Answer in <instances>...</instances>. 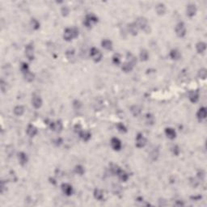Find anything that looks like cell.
Segmentation results:
<instances>
[{
    "label": "cell",
    "mask_w": 207,
    "mask_h": 207,
    "mask_svg": "<svg viewBox=\"0 0 207 207\" xmlns=\"http://www.w3.org/2000/svg\"><path fill=\"white\" fill-rule=\"evenodd\" d=\"M80 34V31L77 28H67L64 30L63 38L66 42H71L73 39L77 38Z\"/></svg>",
    "instance_id": "1"
},
{
    "label": "cell",
    "mask_w": 207,
    "mask_h": 207,
    "mask_svg": "<svg viewBox=\"0 0 207 207\" xmlns=\"http://www.w3.org/2000/svg\"><path fill=\"white\" fill-rule=\"evenodd\" d=\"M99 21V18L96 16L94 13H89L85 16L83 19V25L86 27L87 29H92L93 26L96 24Z\"/></svg>",
    "instance_id": "2"
},
{
    "label": "cell",
    "mask_w": 207,
    "mask_h": 207,
    "mask_svg": "<svg viewBox=\"0 0 207 207\" xmlns=\"http://www.w3.org/2000/svg\"><path fill=\"white\" fill-rule=\"evenodd\" d=\"M134 23L137 24L138 29H141V30H143L147 33H150V31H151L150 24H149L147 19L145 17H138L136 19Z\"/></svg>",
    "instance_id": "3"
},
{
    "label": "cell",
    "mask_w": 207,
    "mask_h": 207,
    "mask_svg": "<svg viewBox=\"0 0 207 207\" xmlns=\"http://www.w3.org/2000/svg\"><path fill=\"white\" fill-rule=\"evenodd\" d=\"M175 32L176 36L180 38L185 37L187 33V29L184 22H179L175 27Z\"/></svg>",
    "instance_id": "4"
},
{
    "label": "cell",
    "mask_w": 207,
    "mask_h": 207,
    "mask_svg": "<svg viewBox=\"0 0 207 207\" xmlns=\"http://www.w3.org/2000/svg\"><path fill=\"white\" fill-rule=\"evenodd\" d=\"M90 57L95 62H100V61L102 60L103 54L100 52L99 49L96 48V47H92L90 49Z\"/></svg>",
    "instance_id": "5"
},
{
    "label": "cell",
    "mask_w": 207,
    "mask_h": 207,
    "mask_svg": "<svg viewBox=\"0 0 207 207\" xmlns=\"http://www.w3.org/2000/svg\"><path fill=\"white\" fill-rule=\"evenodd\" d=\"M49 128L52 131L55 133H61L63 130V124L61 120H57L55 121H51L49 123Z\"/></svg>",
    "instance_id": "6"
},
{
    "label": "cell",
    "mask_w": 207,
    "mask_h": 207,
    "mask_svg": "<svg viewBox=\"0 0 207 207\" xmlns=\"http://www.w3.org/2000/svg\"><path fill=\"white\" fill-rule=\"evenodd\" d=\"M147 143V139L142 133H138L135 138V146L138 148H143Z\"/></svg>",
    "instance_id": "7"
},
{
    "label": "cell",
    "mask_w": 207,
    "mask_h": 207,
    "mask_svg": "<svg viewBox=\"0 0 207 207\" xmlns=\"http://www.w3.org/2000/svg\"><path fill=\"white\" fill-rule=\"evenodd\" d=\"M62 191L67 197H70L74 193V188L72 185L68 183H62L61 185Z\"/></svg>",
    "instance_id": "8"
},
{
    "label": "cell",
    "mask_w": 207,
    "mask_h": 207,
    "mask_svg": "<svg viewBox=\"0 0 207 207\" xmlns=\"http://www.w3.org/2000/svg\"><path fill=\"white\" fill-rule=\"evenodd\" d=\"M25 56L29 61H33L35 58V54H34V46L33 44H29L26 45L25 47Z\"/></svg>",
    "instance_id": "9"
},
{
    "label": "cell",
    "mask_w": 207,
    "mask_h": 207,
    "mask_svg": "<svg viewBox=\"0 0 207 207\" xmlns=\"http://www.w3.org/2000/svg\"><path fill=\"white\" fill-rule=\"evenodd\" d=\"M32 105L37 109H38L42 106L43 105V100H42V97L37 95V94H33L32 97Z\"/></svg>",
    "instance_id": "10"
},
{
    "label": "cell",
    "mask_w": 207,
    "mask_h": 207,
    "mask_svg": "<svg viewBox=\"0 0 207 207\" xmlns=\"http://www.w3.org/2000/svg\"><path fill=\"white\" fill-rule=\"evenodd\" d=\"M110 144H111L112 148L116 151H119L121 150V147H122V143L121 141L118 138H112L110 140Z\"/></svg>",
    "instance_id": "11"
},
{
    "label": "cell",
    "mask_w": 207,
    "mask_h": 207,
    "mask_svg": "<svg viewBox=\"0 0 207 207\" xmlns=\"http://www.w3.org/2000/svg\"><path fill=\"white\" fill-rule=\"evenodd\" d=\"M198 9H197V6L193 3H189L186 6V15L188 17H193V16L197 14Z\"/></svg>",
    "instance_id": "12"
},
{
    "label": "cell",
    "mask_w": 207,
    "mask_h": 207,
    "mask_svg": "<svg viewBox=\"0 0 207 207\" xmlns=\"http://www.w3.org/2000/svg\"><path fill=\"white\" fill-rule=\"evenodd\" d=\"M188 100H190V102L197 103L199 100V97H200V94L198 90H192L188 92Z\"/></svg>",
    "instance_id": "13"
},
{
    "label": "cell",
    "mask_w": 207,
    "mask_h": 207,
    "mask_svg": "<svg viewBox=\"0 0 207 207\" xmlns=\"http://www.w3.org/2000/svg\"><path fill=\"white\" fill-rule=\"evenodd\" d=\"M17 158H18V160H19V164L21 166H25L28 162H29V157H28V155L23 151H20L19 153L17 154Z\"/></svg>",
    "instance_id": "14"
},
{
    "label": "cell",
    "mask_w": 207,
    "mask_h": 207,
    "mask_svg": "<svg viewBox=\"0 0 207 207\" xmlns=\"http://www.w3.org/2000/svg\"><path fill=\"white\" fill-rule=\"evenodd\" d=\"M164 134H165L166 137L169 138V139H171V140L175 139L176 136H177V134H176V131L175 130V129H173L172 127L165 128Z\"/></svg>",
    "instance_id": "15"
},
{
    "label": "cell",
    "mask_w": 207,
    "mask_h": 207,
    "mask_svg": "<svg viewBox=\"0 0 207 207\" xmlns=\"http://www.w3.org/2000/svg\"><path fill=\"white\" fill-rule=\"evenodd\" d=\"M26 133H27V134H28L30 138H33L35 137L36 135L37 134L38 130H37V128L36 127L35 125H33L32 124H29L28 125L27 129H26Z\"/></svg>",
    "instance_id": "16"
},
{
    "label": "cell",
    "mask_w": 207,
    "mask_h": 207,
    "mask_svg": "<svg viewBox=\"0 0 207 207\" xmlns=\"http://www.w3.org/2000/svg\"><path fill=\"white\" fill-rule=\"evenodd\" d=\"M93 196H94V198H95L96 200L100 201H102L103 200H104V198H105L104 191H103L102 189L98 188H96L94 189V191H93Z\"/></svg>",
    "instance_id": "17"
},
{
    "label": "cell",
    "mask_w": 207,
    "mask_h": 207,
    "mask_svg": "<svg viewBox=\"0 0 207 207\" xmlns=\"http://www.w3.org/2000/svg\"><path fill=\"white\" fill-rule=\"evenodd\" d=\"M207 116V111L206 107H201L198 109V112H197V118L198 119L199 121H204L205 119L206 118Z\"/></svg>",
    "instance_id": "18"
},
{
    "label": "cell",
    "mask_w": 207,
    "mask_h": 207,
    "mask_svg": "<svg viewBox=\"0 0 207 207\" xmlns=\"http://www.w3.org/2000/svg\"><path fill=\"white\" fill-rule=\"evenodd\" d=\"M127 29H128V32L130 33L132 36H137L138 33V28L137 24H135L134 22L130 23L129 24L127 25Z\"/></svg>",
    "instance_id": "19"
},
{
    "label": "cell",
    "mask_w": 207,
    "mask_h": 207,
    "mask_svg": "<svg viewBox=\"0 0 207 207\" xmlns=\"http://www.w3.org/2000/svg\"><path fill=\"white\" fill-rule=\"evenodd\" d=\"M101 45L102 47L106 50H108V51H112L113 49V44H112V42L108 40V39H104L102 42H101Z\"/></svg>",
    "instance_id": "20"
},
{
    "label": "cell",
    "mask_w": 207,
    "mask_h": 207,
    "mask_svg": "<svg viewBox=\"0 0 207 207\" xmlns=\"http://www.w3.org/2000/svg\"><path fill=\"white\" fill-rule=\"evenodd\" d=\"M196 50L199 54H203L206 50V43L199 42L196 44Z\"/></svg>",
    "instance_id": "21"
},
{
    "label": "cell",
    "mask_w": 207,
    "mask_h": 207,
    "mask_svg": "<svg viewBox=\"0 0 207 207\" xmlns=\"http://www.w3.org/2000/svg\"><path fill=\"white\" fill-rule=\"evenodd\" d=\"M79 135H80V138L83 141H84V142H88L91 139V138H92V133L90 131L84 130L81 131L80 134H79Z\"/></svg>",
    "instance_id": "22"
},
{
    "label": "cell",
    "mask_w": 207,
    "mask_h": 207,
    "mask_svg": "<svg viewBox=\"0 0 207 207\" xmlns=\"http://www.w3.org/2000/svg\"><path fill=\"white\" fill-rule=\"evenodd\" d=\"M126 62H129L130 64H131L132 66H135L138 62L137 57L134 56V54L130 53V52H128L126 54Z\"/></svg>",
    "instance_id": "23"
},
{
    "label": "cell",
    "mask_w": 207,
    "mask_h": 207,
    "mask_svg": "<svg viewBox=\"0 0 207 207\" xmlns=\"http://www.w3.org/2000/svg\"><path fill=\"white\" fill-rule=\"evenodd\" d=\"M166 10H167L166 9V6L162 3H158L155 6V11L157 13V15H159V16L164 15L166 12Z\"/></svg>",
    "instance_id": "24"
},
{
    "label": "cell",
    "mask_w": 207,
    "mask_h": 207,
    "mask_svg": "<svg viewBox=\"0 0 207 207\" xmlns=\"http://www.w3.org/2000/svg\"><path fill=\"white\" fill-rule=\"evenodd\" d=\"M169 57L172 58V60H179L180 57H181V54H180V52L179 51L178 49H172L170 53H169Z\"/></svg>",
    "instance_id": "25"
},
{
    "label": "cell",
    "mask_w": 207,
    "mask_h": 207,
    "mask_svg": "<svg viewBox=\"0 0 207 207\" xmlns=\"http://www.w3.org/2000/svg\"><path fill=\"white\" fill-rule=\"evenodd\" d=\"M130 112L134 117H137L142 112V108L138 105H133L130 107Z\"/></svg>",
    "instance_id": "26"
},
{
    "label": "cell",
    "mask_w": 207,
    "mask_h": 207,
    "mask_svg": "<svg viewBox=\"0 0 207 207\" xmlns=\"http://www.w3.org/2000/svg\"><path fill=\"white\" fill-rule=\"evenodd\" d=\"M118 177V179L121 180V181L122 182H126L128 181V180H129V178H130V175H129V174H128L127 172H125V171H124V170H122L121 169V171L119 173H118V175H117Z\"/></svg>",
    "instance_id": "27"
},
{
    "label": "cell",
    "mask_w": 207,
    "mask_h": 207,
    "mask_svg": "<svg viewBox=\"0 0 207 207\" xmlns=\"http://www.w3.org/2000/svg\"><path fill=\"white\" fill-rule=\"evenodd\" d=\"M134 66H132L131 64H130L127 62H125L121 64V70H122V71H124L125 73L131 72L134 69Z\"/></svg>",
    "instance_id": "28"
},
{
    "label": "cell",
    "mask_w": 207,
    "mask_h": 207,
    "mask_svg": "<svg viewBox=\"0 0 207 207\" xmlns=\"http://www.w3.org/2000/svg\"><path fill=\"white\" fill-rule=\"evenodd\" d=\"M24 111H25V109H24V106H22V105H17L13 109L14 114L17 116V117H21L24 113Z\"/></svg>",
    "instance_id": "29"
},
{
    "label": "cell",
    "mask_w": 207,
    "mask_h": 207,
    "mask_svg": "<svg viewBox=\"0 0 207 207\" xmlns=\"http://www.w3.org/2000/svg\"><path fill=\"white\" fill-rule=\"evenodd\" d=\"M23 75H24V80H25L27 82H29V83H31V82L34 81V80H35V74L31 72L30 70L28 71V72H26V73L23 74Z\"/></svg>",
    "instance_id": "30"
},
{
    "label": "cell",
    "mask_w": 207,
    "mask_h": 207,
    "mask_svg": "<svg viewBox=\"0 0 207 207\" xmlns=\"http://www.w3.org/2000/svg\"><path fill=\"white\" fill-rule=\"evenodd\" d=\"M145 122L148 125H153L155 123V117L151 113H147L145 115Z\"/></svg>",
    "instance_id": "31"
},
{
    "label": "cell",
    "mask_w": 207,
    "mask_h": 207,
    "mask_svg": "<svg viewBox=\"0 0 207 207\" xmlns=\"http://www.w3.org/2000/svg\"><path fill=\"white\" fill-rule=\"evenodd\" d=\"M109 170H110V172H111L112 175H117L118 173L121 171V168L119 167V166L117 165V164H113V163H112L111 166H110Z\"/></svg>",
    "instance_id": "32"
},
{
    "label": "cell",
    "mask_w": 207,
    "mask_h": 207,
    "mask_svg": "<svg viewBox=\"0 0 207 207\" xmlns=\"http://www.w3.org/2000/svg\"><path fill=\"white\" fill-rule=\"evenodd\" d=\"M139 57H140V60L142 62H146L149 59V53L147 51V49H141L140 54H139Z\"/></svg>",
    "instance_id": "33"
},
{
    "label": "cell",
    "mask_w": 207,
    "mask_h": 207,
    "mask_svg": "<svg viewBox=\"0 0 207 207\" xmlns=\"http://www.w3.org/2000/svg\"><path fill=\"white\" fill-rule=\"evenodd\" d=\"M112 62L116 66H120L121 62V56L119 54H117V53L114 54L112 57Z\"/></svg>",
    "instance_id": "34"
},
{
    "label": "cell",
    "mask_w": 207,
    "mask_h": 207,
    "mask_svg": "<svg viewBox=\"0 0 207 207\" xmlns=\"http://www.w3.org/2000/svg\"><path fill=\"white\" fill-rule=\"evenodd\" d=\"M30 25L32 27V29L33 30H38L41 27V24L39 22L38 20L35 18H32L30 20Z\"/></svg>",
    "instance_id": "35"
},
{
    "label": "cell",
    "mask_w": 207,
    "mask_h": 207,
    "mask_svg": "<svg viewBox=\"0 0 207 207\" xmlns=\"http://www.w3.org/2000/svg\"><path fill=\"white\" fill-rule=\"evenodd\" d=\"M74 55H75V51H74V49H68L66 52L67 58L70 62H73V60L74 59Z\"/></svg>",
    "instance_id": "36"
},
{
    "label": "cell",
    "mask_w": 207,
    "mask_h": 207,
    "mask_svg": "<svg viewBox=\"0 0 207 207\" xmlns=\"http://www.w3.org/2000/svg\"><path fill=\"white\" fill-rule=\"evenodd\" d=\"M116 128L117 129V130L119 131L120 133H121V134H125V133H127V128H126V126H125L122 122H118V123H117Z\"/></svg>",
    "instance_id": "37"
},
{
    "label": "cell",
    "mask_w": 207,
    "mask_h": 207,
    "mask_svg": "<svg viewBox=\"0 0 207 207\" xmlns=\"http://www.w3.org/2000/svg\"><path fill=\"white\" fill-rule=\"evenodd\" d=\"M74 172L80 175H83L85 173V168L81 164H78L74 167Z\"/></svg>",
    "instance_id": "38"
},
{
    "label": "cell",
    "mask_w": 207,
    "mask_h": 207,
    "mask_svg": "<svg viewBox=\"0 0 207 207\" xmlns=\"http://www.w3.org/2000/svg\"><path fill=\"white\" fill-rule=\"evenodd\" d=\"M198 76L201 80H206L207 77V70L206 68H201L198 70Z\"/></svg>",
    "instance_id": "39"
},
{
    "label": "cell",
    "mask_w": 207,
    "mask_h": 207,
    "mask_svg": "<svg viewBox=\"0 0 207 207\" xmlns=\"http://www.w3.org/2000/svg\"><path fill=\"white\" fill-rule=\"evenodd\" d=\"M20 70H21V72H22L23 74H24L26 73V72L29 71L30 69H29V64L27 63V62H22L21 65H20Z\"/></svg>",
    "instance_id": "40"
},
{
    "label": "cell",
    "mask_w": 207,
    "mask_h": 207,
    "mask_svg": "<svg viewBox=\"0 0 207 207\" xmlns=\"http://www.w3.org/2000/svg\"><path fill=\"white\" fill-rule=\"evenodd\" d=\"M72 105H73V108L75 110H80V108H82V103L80 102V100H74L73 101Z\"/></svg>",
    "instance_id": "41"
},
{
    "label": "cell",
    "mask_w": 207,
    "mask_h": 207,
    "mask_svg": "<svg viewBox=\"0 0 207 207\" xmlns=\"http://www.w3.org/2000/svg\"><path fill=\"white\" fill-rule=\"evenodd\" d=\"M61 13H62V16H64V17H67L68 15H69V13H70V9H69V7H67V6H62V8H61Z\"/></svg>",
    "instance_id": "42"
},
{
    "label": "cell",
    "mask_w": 207,
    "mask_h": 207,
    "mask_svg": "<svg viewBox=\"0 0 207 207\" xmlns=\"http://www.w3.org/2000/svg\"><path fill=\"white\" fill-rule=\"evenodd\" d=\"M172 150L173 155L175 156H178L179 155H180V147H179L177 145H175L174 147H172Z\"/></svg>",
    "instance_id": "43"
},
{
    "label": "cell",
    "mask_w": 207,
    "mask_h": 207,
    "mask_svg": "<svg viewBox=\"0 0 207 207\" xmlns=\"http://www.w3.org/2000/svg\"><path fill=\"white\" fill-rule=\"evenodd\" d=\"M83 127H82V125L80 124H79V123H77L76 125H74V131L76 133V134H80L81 131L83 130Z\"/></svg>",
    "instance_id": "44"
},
{
    "label": "cell",
    "mask_w": 207,
    "mask_h": 207,
    "mask_svg": "<svg viewBox=\"0 0 207 207\" xmlns=\"http://www.w3.org/2000/svg\"><path fill=\"white\" fill-rule=\"evenodd\" d=\"M205 175H206V173H205L204 171H202V170L199 171V172L197 173V176H198V178L199 179V180H204Z\"/></svg>",
    "instance_id": "45"
},
{
    "label": "cell",
    "mask_w": 207,
    "mask_h": 207,
    "mask_svg": "<svg viewBox=\"0 0 207 207\" xmlns=\"http://www.w3.org/2000/svg\"><path fill=\"white\" fill-rule=\"evenodd\" d=\"M62 143H63V140H62V138H56V139L54 141V143L55 144V146H57V147H60L61 145L62 144Z\"/></svg>",
    "instance_id": "46"
},
{
    "label": "cell",
    "mask_w": 207,
    "mask_h": 207,
    "mask_svg": "<svg viewBox=\"0 0 207 207\" xmlns=\"http://www.w3.org/2000/svg\"><path fill=\"white\" fill-rule=\"evenodd\" d=\"M0 86H1V90H2V92H4L6 90V82H4V80H1V84H0Z\"/></svg>",
    "instance_id": "47"
},
{
    "label": "cell",
    "mask_w": 207,
    "mask_h": 207,
    "mask_svg": "<svg viewBox=\"0 0 207 207\" xmlns=\"http://www.w3.org/2000/svg\"><path fill=\"white\" fill-rule=\"evenodd\" d=\"M0 187H1V193H3L5 192V190H6V185L5 184L4 180L1 181V186Z\"/></svg>",
    "instance_id": "48"
}]
</instances>
